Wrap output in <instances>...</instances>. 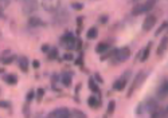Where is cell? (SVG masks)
<instances>
[{
	"instance_id": "1",
	"label": "cell",
	"mask_w": 168,
	"mask_h": 118,
	"mask_svg": "<svg viewBox=\"0 0 168 118\" xmlns=\"http://www.w3.org/2000/svg\"><path fill=\"white\" fill-rule=\"evenodd\" d=\"M147 71H144V70H141L140 73H137L136 74V77H135V79H133V82H132V86H131V89H129V91H128V94H126V97H132L133 95V93H135L136 90H137L138 87H140L141 85L144 83V80L147 79Z\"/></svg>"
},
{
	"instance_id": "2",
	"label": "cell",
	"mask_w": 168,
	"mask_h": 118,
	"mask_svg": "<svg viewBox=\"0 0 168 118\" xmlns=\"http://www.w3.org/2000/svg\"><path fill=\"white\" fill-rule=\"evenodd\" d=\"M131 56V48L129 47H121L114 51L112 58L114 59V63H123Z\"/></svg>"
},
{
	"instance_id": "3",
	"label": "cell",
	"mask_w": 168,
	"mask_h": 118,
	"mask_svg": "<svg viewBox=\"0 0 168 118\" xmlns=\"http://www.w3.org/2000/svg\"><path fill=\"white\" fill-rule=\"evenodd\" d=\"M131 70L129 71H126L125 74H123V75L120 77L118 79H116L114 82H113V85H112V87H113V90H116V91H121V90H124L125 89V86H126V83H128V78H131Z\"/></svg>"
},
{
	"instance_id": "4",
	"label": "cell",
	"mask_w": 168,
	"mask_h": 118,
	"mask_svg": "<svg viewBox=\"0 0 168 118\" xmlns=\"http://www.w3.org/2000/svg\"><path fill=\"white\" fill-rule=\"evenodd\" d=\"M38 10V0H23L22 11L24 15L30 16Z\"/></svg>"
},
{
	"instance_id": "5",
	"label": "cell",
	"mask_w": 168,
	"mask_h": 118,
	"mask_svg": "<svg viewBox=\"0 0 168 118\" xmlns=\"http://www.w3.org/2000/svg\"><path fill=\"white\" fill-rule=\"evenodd\" d=\"M42 7L47 12H55L61 7V0H42Z\"/></svg>"
},
{
	"instance_id": "6",
	"label": "cell",
	"mask_w": 168,
	"mask_h": 118,
	"mask_svg": "<svg viewBox=\"0 0 168 118\" xmlns=\"http://www.w3.org/2000/svg\"><path fill=\"white\" fill-rule=\"evenodd\" d=\"M61 43L62 44H65L66 47L69 48V50H75V44H77V38L73 35L71 32H67L66 35L62 36V39H61Z\"/></svg>"
},
{
	"instance_id": "7",
	"label": "cell",
	"mask_w": 168,
	"mask_h": 118,
	"mask_svg": "<svg viewBox=\"0 0 168 118\" xmlns=\"http://www.w3.org/2000/svg\"><path fill=\"white\" fill-rule=\"evenodd\" d=\"M47 117L50 118H69L70 117V110L67 107H58L51 110L50 113L47 114Z\"/></svg>"
},
{
	"instance_id": "8",
	"label": "cell",
	"mask_w": 168,
	"mask_h": 118,
	"mask_svg": "<svg viewBox=\"0 0 168 118\" xmlns=\"http://www.w3.org/2000/svg\"><path fill=\"white\" fill-rule=\"evenodd\" d=\"M55 12H57V15L53 18V23L62 26V24H65V23L69 20V12H67V10H57Z\"/></svg>"
},
{
	"instance_id": "9",
	"label": "cell",
	"mask_w": 168,
	"mask_h": 118,
	"mask_svg": "<svg viewBox=\"0 0 168 118\" xmlns=\"http://www.w3.org/2000/svg\"><path fill=\"white\" fill-rule=\"evenodd\" d=\"M156 16L155 15H148L145 19H144V23H143V30L145 31V32H149L151 30H152L153 27H155L156 24Z\"/></svg>"
},
{
	"instance_id": "10",
	"label": "cell",
	"mask_w": 168,
	"mask_h": 118,
	"mask_svg": "<svg viewBox=\"0 0 168 118\" xmlns=\"http://www.w3.org/2000/svg\"><path fill=\"white\" fill-rule=\"evenodd\" d=\"M167 94H168V83H167V80L164 79L157 89V98L159 99H166Z\"/></svg>"
},
{
	"instance_id": "11",
	"label": "cell",
	"mask_w": 168,
	"mask_h": 118,
	"mask_svg": "<svg viewBox=\"0 0 168 118\" xmlns=\"http://www.w3.org/2000/svg\"><path fill=\"white\" fill-rule=\"evenodd\" d=\"M28 26L30 27H46V22H43L39 16H30L28 18Z\"/></svg>"
},
{
	"instance_id": "12",
	"label": "cell",
	"mask_w": 168,
	"mask_h": 118,
	"mask_svg": "<svg viewBox=\"0 0 168 118\" xmlns=\"http://www.w3.org/2000/svg\"><path fill=\"white\" fill-rule=\"evenodd\" d=\"M159 106V103H157V101L156 99H153V98H151L148 101H144V109H145V111L147 113H152L153 110H156V107Z\"/></svg>"
},
{
	"instance_id": "13",
	"label": "cell",
	"mask_w": 168,
	"mask_h": 118,
	"mask_svg": "<svg viewBox=\"0 0 168 118\" xmlns=\"http://www.w3.org/2000/svg\"><path fill=\"white\" fill-rule=\"evenodd\" d=\"M71 78H73V73H63L62 75H61V83H62L65 87H70L71 86Z\"/></svg>"
},
{
	"instance_id": "14",
	"label": "cell",
	"mask_w": 168,
	"mask_h": 118,
	"mask_svg": "<svg viewBox=\"0 0 168 118\" xmlns=\"http://www.w3.org/2000/svg\"><path fill=\"white\" fill-rule=\"evenodd\" d=\"M88 105L92 109H98V107H101V99L97 98L95 95H90L88 98Z\"/></svg>"
},
{
	"instance_id": "15",
	"label": "cell",
	"mask_w": 168,
	"mask_h": 118,
	"mask_svg": "<svg viewBox=\"0 0 168 118\" xmlns=\"http://www.w3.org/2000/svg\"><path fill=\"white\" fill-rule=\"evenodd\" d=\"M3 80H4L7 85L15 86L16 83H18V75H16V74H7V75H4Z\"/></svg>"
},
{
	"instance_id": "16",
	"label": "cell",
	"mask_w": 168,
	"mask_h": 118,
	"mask_svg": "<svg viewBox=\"0 0 168 118\" xmlns=\"http://www.w3.org/2000/svg\"><path fill=\"white\" fill-rule=\"evenodd\" d=\"M108 50H110V44L108 42H100L97 44V47H95V53L97 54H104Z\"/></svg>"
},
{
	"instance_id": "17",
	"label": "cell",
	"mask_w": 168,
	"mask_h": 118,
	"mask_svg": "<svg viewBox=\"0 0 168 118\" xmlns=\"http://www.w3.org/2000/svg\"><path fill=\"white\" fill-rule=\"evenodd\" d=\"M152 118H157V117H167V107H156V110H153L152 113L149 114Z\"/></svg>"
},
{
	"instance_id": "18",
	"label": "cell",
	"mask_w": 168,
	"mask_h": 118,
	"mask_svg": "<svg viewBox=\"0 0 168 118\" xmlns=\"http://www.w3.org/2000/svg\"><path fill=\"white\" fill-rule=\"evenodd\" d=\"M151 47H152V42H151V43H148V46H147V47L144 48V50L140 53V58H138V60H141V62H145V60L149 58Z\"/></svg>"
},
{
	"instance_id": "19",
	"label": "cell",
	"mask_w": 168,
	"mask_h": 118,
	"mask_svg": "<svg viewBox=\"0 0 168 118\" xmlns=\"http://www.w3.org/2000/svg\"><path fill=\"white\" fill-rule=\"evenodd\" d=\"M19 67L23 73H28V58L27 56H20L19 58Z\"/></svg>"
},
{
	"instance_id": "20",
	"label": "cell",
	"mask_w": 168,
	"mask_h": 118,
	"mask_svg": "<svg viewBox=\"0 0 168 118\" xmlns=\"http://www.w3.org/2000/svg\"><path fill=\"white\" fill-rule=\"evenodd\" d=\"M167 42H168V36H164L163 39H161L160 44H159V48H157V55H163L164 51L167 50Z\"/></svg>"
},
{
	"instance_id": "21",
	"label": "cell",
	"mask_w": 168,
	"mask_h": 118,
	"mask_svg": "<svg viewBox=\"0 0 168 118\" xmlns=\"http://www.w3.org/2000/svg\"><path fill=\"white\" fill-rule=\"evenodd\" d=\"M98 36V30H97V27H90L88 31H86V38H88L89 40H93L95 39Z\"/></svg>"
},
{
	"instance_id": "22",
	"label": "cell",
	"mask_w": 168,
	"mask_h": 118,
	"mask_svg": "<svg viewBox=\"0 0 168 118\" xmlns=\"http://www.w3.org/2000/svg\"><path fill=\"white\" fill-rule=\"evenodd\" d=\"M156 3H157V0H147L145 3H143L144 11H145V12H149V11L156 5Z\"/></svg>"
},
{
	"instance_id": "23",
	"label": "cell",
	"mask_w": 168,
	"mask_h": 118,
	"mask_svg": "<svg viewBox=\"0 0 168 118\" xmlns=\"http://www.w3.org/2000/svg\"><path fill=\"white\" fill-rule=\"evenodd\" d=\"M88 85H89V89H90V90L93 91V93L100 94V91H101V90H100V87L97 86V82L94 80V78H90V79H89V83H88Z\"/></svg>"
},
{
	"instance_id": "24",
	"label": "cell",
	"mask_w": 168,
	"mask_h": 118,
	"mask_svg": "<svg viewBox=\"0 0 168 118\" xmlns=\"http://www.w3.org/2000/svg\"><path fill=\"white\" fill-rule=\"evenodd\" d=\"M116 110V101H109L108 103V109H106V116H112Z\"/></svg>"
},
{
	"instance_id": "25",
	"label": "cell",
	"mask_w": 168,
	"mask_h": 118,
	"mask_svg": "<svg viewBox=\"0 0 168 118\" xmlns=\"http://www.w3.org/2000/svg\"><path fill=\"white\" fill-rule=\"evenodd\" d=\"M58 54H59V51H58L57 47H50V50H48V59L50 60L55 59L58 56Z\"/></svg>"
},
{
	"instance_id": "26",
	"label": "cell",
	"mask_w": 168,
	"mask_h": 118,
	"mask_svg": "<svg viewBox=\"0 0 168 118\" xmlns=\"http://www.w3.org/2000/svg\"><path fill=\"white\" fill-rule=\"evenodd\" d=\"M15 59H16V55H14V54H12V55H10V56H5V58H3L2 62H3V65L7 66V65H11V63L15 62Z\"/></svg>"
},
{
	"instance_id": "27",
	"label": "cell",
	"mask_w": 168,
	"mask_h": 118,
	"mask_svg": "<svg viewBox=\"0 0 168 118\" xmlns=\"http://www.w3.org/2000/svg\"><path fill=\"white\" fill-rule=\"evenodd\" d=\"M70 117H77V118H86L88 116H86L83 111H81V110H73L70 113Z\"/></svg>"
},
{
	"instance_id": "28",
	"label": "cell",
	"mask_w": 168,
	"mask_h": 118,
	"mask_svg": "<svg viewBox=\"0 0 168 118\" xmlns=\"http://www.w3.org/2000/svg\"><path fill=\"white\" fill-rule=\"evenodd\" d=\"M43 97H45V89H43V87H39V89L36 90V97H35V98H36L38 102H40Z\"/></svg>"
},
{
	"instance_id": "29",
	"label": "cell",
	"mask_w": 168,
	"mask_h": 118,
	"mask_svg": "<svg viewBox=\"0 0 168 118\" xmlns=\"http://www.w3.org/2000/svg\"><path fill=\"white\" fill-rule=\"evenodd\" d=\"M144 111H145V109H144V102H141L140 105H137V107H136V116H143Z\"/></svg>"
},
{
	"instance_id": "30",
	"label": "cell",
	"mask_w": 168,
	"mask_h": 118,
	"mask_svg": "<svg viewBox=\"0 0 168 118\" xmlns=\"http://www.w3.org/2000/svg\"><path fill=\"white\" fill-rule=\"evenodd\" d=\"M34 99H35V91L30 90L27 93V95H26V101H27V103H30V102H33Z\"/></svg>"
},
{
	"instance_id": "31",
	"label": "cell",
	"mask_w": 168,
	"mask_h": 118,
	"mask_svg": "<svg viewBox=\"0 0 168 118\" xmlns=\"http://www.w3.org/2000/svg\"><path fill=\"white\" fill-rule=\"evenodd\" d=\"M167 24H168L167 22H163V23H161V26H160V27L157 28V30H156L155 35H156V36H159V35H160L161 32H163V31H166V28H167Z\"/></svg>"
},
{
	"instance_id": "32",
	"label": "cell",
	"mask_w": 168,
	"mask_h": 118,
	"mask_svg": "<svg viewBox=\"0 0 168 118\" xmlns=\"http://www.w3.org/2000/svg\"><path fill=\"white\" fill-rule=\"evenodd\" d=\"M10 107H11V102H10V101H5V99L0 101V109H10Z\"/></svg>"
},
{
	"instance_id": "33",
	"label": "cell",
	"mask_w": 168,
	"mask_h": 118,
	"mask_svg": "<svg viewBox=\"0 0 168 118\" xmlns=\"http://www.w3.org/2000/svg\"><path fill=\"white\" fill-rule=\"evenodd\" d=\"M10 3H11V0H0V11L5 10L10 5Z\"/></svg>"
},
{
	"instance_id": "34",
	"label": "cell",
	"mask_w": 168,
	"mask_h": 118,
	"mask_svg": "<svg viewBox=\"0 0 168 118\" xmlns=\"http://www.w3.org/2000/svg\"><path fill=\"white\" fill-rule=\"evenodd\" d=\"M23 113H24L26 117H30L31 116V114H30V107H28V103H26V105L23 106Z\"/></svg>"
},
{
	"instance_id": "35",
	"label": "cell",
	"mask_w": 168,
	"mask_h": 118,
	"mask_svg": "<svg viewBox=\"0 0 168 118\" xmlns=\"http://www.w3.org/2000/svg\"><path fill=\"white\" fill-rule=\"evenodd\" d=\"M73 8L74 10H77V11H81V10H83V4L82 3H73Z\"/></svg>"
},
{
	"instance_id": "36",
	"label": "cell",
	"mask_w": 168,
	"mask_h": 118,
	"mask_svg": "<svg viewBox=\"0 0 168 118\" xmlns=\"http://www.w3.org/2000/svg\"><path fill=\"white\" fill-rule=\"evenodd\" d=\"M82 63H83V54L81 53V54H79V56H78V58L75 59V65L82 66Z\"/></svg>"
},
{
	"instance_id": "37",
	"label": "cell",
	"mask_w": 168,
	"mask_h": 118,
	"mask_svg": "<svg viewBox=\"0 0 168 118\" xmlns=\"http://www.w3.org/2000/svg\"><path fill=\"white\" fill-rule=\"evenodd\" d=\"M94 79H95V82H98V83H104V78L101 77L100 73H95L94 74Z\"/></svg>"
},
{
	"instance_id": "38",
	"label": "cell",
	"mask_w": 168,
	"mask_h": 118,
	"mask_svg": "<svg viewBox=\"0 0 168 118\" xmlns=\"http://www.w3.org/2000/svg\"><path fill=\"white\" fill-rule=\"evenodd\" d=\"M63 59H65V60H73L74 55L71 53H66V54H63Z\"/></svg>"
},
{
	"instance_id": "39",
	"label": "cell",
	"mask_w": 168,
	"mask_h": 118,
	"mask_svg": "<svg viewBox=\"0 0 168 118\" xmlns=\"http://www.w3.org/2000/svg\"><path fill=\"white\" fill-rule=\"evenodd\" d=\"M82 20H83L82 16H78V18H77V23H78V32H79L81 28H82Z\"/></svg>"
},
{
	"instance_id": "40",
	"label": "cell",
	"mask_w": 168,
	"mask_h": 118,
	"mask_svg": "<svg viewBox=\"0 0 168 118\" xmlns=\"http://www.w3.org/2000/svg\"><path fill=\"white\" fill-rule=\"evenodd\" d=\"M48 50H50V46L48 44H42L40 46V51H42V53H48Z\"/></svg>"
},
{
	"instance_id": "41",
	"label": "cell",
	"mask_w": 168,
	"mask_h": 118,
	"mask_svg": "<svg viewBox=\"0 0 168 118\" xmlns=\"http://www.w3.org/2000/svg\"><path fill=\"white\" fill-rule=\"evenodd\" d=\"M108 20H109V16H108V15H102V16L100 18V23L105 24V23H108Z\"/></svg>"
},
{
	"instance_id": "42",
	"label": "cell",
	"mask_w": 168,
	"mask_h": 118,
	"mask_svg": "<svg viewBox=\"0 0 168 118\" xmlns=\"http://www.w3.org/2000/svg\"><path fill=\"white\" fill-rule=\"evenodd\" d=\"M39 66H40V63L38 62V60H33V67L34 68H39Z\"/></svg>"
},
{
	"instance_id": "43",
	"label": "cell",
	"mask_w": 168,
	"mask_h": 118,
	"mask_svg": "<svg viewBox=\"0 0 168 118\" xmlns=\"http://www.w3.org/2000/svg\"><path fill=\"white\" fill-rule=\"evenodd\" d=\"M79 89H81V83H79V85H77V89H75V93H79Z\"/></svg>"
},
{
	"instance_id": "44",
	"label": "cell",
	"mask_w": 168,
	"mask_h": 118,
	"mask_svg": "<svg viewBox=\"0 0 168 118\" xmlns=\"http://www.w3.org/2000/svg\"><path fill=\"white\" fill-rule=\"evenodd\" d=\"M4 73V70H3V68H0V74H3Z\"/></svg>"
},
{
	"instance_id": "45",
	"label": "cell",
	"mask_w": 168,
	"mask_h": 118,
	"mask_svg": "<svg viewBox=\"0 0 168 118\" xmlns=\"http://www.w3.org/2000/svg\"><path fill=\"white\" fill-rule=\"evenodd\" d=\"M132 2H137V0H132Z\"/></svg>"
},
{
	"instance_id": "46",
	"label": "cell",
	"mask_w": 168,
	"mask_h": 118,
	"mask_svg": "<svg viewBox=\"0 0 168 118\" xmlns=\"http://www.w3.org/2000/svg\"><path fill=\"white\" fill-rule=\"evenodd\" d=\"M18 2H23V0H18Z\"/></svg>"
},
{
	"instance_id": "47",
	"label": "cell",
	"mask_w": 168,
	"mask_h": 118,
	"mask_svg": "<svg viewBox=\"0 0 168 118\" xmlns=\"http://www.w3.org/2000/svg\"><path fill=\"white\" fill-rule=\"evenodd\" d=\"M0 93H2V89H0Z\"/></svg>"
}]
</instances>
